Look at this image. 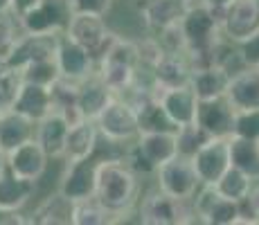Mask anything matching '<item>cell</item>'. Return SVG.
<instances>
[{
    "label": "cell",
    "mask_w": 259,
    "mask_h": 225,
    "mask_svg": "<svg viewBox=\"0 0 259 225\" xmlns=\"http://www.w3.org/2000/svg\"><path fill=\"white\" fill-rule=\"evenodd\" d=\"M241 214H243L241 203L228 201V198L219 196L217 203H214L212 207L205 212V216L201 218V223H207V225H235L237 218L241 216Z\"/></svg>",
    "instance_id": "35"
},
{
    "label": "cell",
    "mask_w": 259,
    "mask_h": 225,
    "mask_svg": "<svg viewBox=\"0 0 259 225\" xmlns=\"http://www.w3.org/2000/svg\"><path fill=\"white\" fill-rule=\"evenodd\" d=\"M99 144V131L95 119H79V122L70 124V131L66 138V149H63V158L66 162H79L95 156Z\"/></svg>",
    "instance_id": "23"
},
{
    "label": "cell",
    "mask_w": 259,
    "mask_h": 225,
    "mask_svg": "<svg viewBox=\"0 0 259 225\" xmlns=\"http://www.w3.org/2000/svg\"><path fill=\"white\" fill-rule=\"evenodd\" d=\"M226 99L235 111L259 108V68H241L230 77Z\"/></svg>",
    "instance_id": "22"
},
{
    "label": "cell",
    "mask_w": 259,
    "mask_h": 225,
    "mask_svg": "<svg viewBox=\"0 0 259 225\" xmlns=\"http://www.w3.org/2000/svg\"><path fill=\"white\" fill-rule=\"evenodd\" d=\"M9 7H12V0H0V14L9 12Z\"/></svg>",
    "instance_id": "45"
},
{
    "label": "cell",
    "mask_w": 259,
    "mask_h": 225,
    "mask_svg": "<svg viewBox=\"0 0 259 225\" xmlns=\"http://www.w3.org/2000/svg\"><path fill=\"white\" fill-rule=\"evenodd\" d=\"M63 34L81 48H86L95 59V63L106 54V50L117 38V34L108 29L104 16H97V14H72Z\"/></svg>",
    "instance_id": "5"
},
{
    "label": "cell",
    "mask_w": 259,
    "mask_h": 225,
    "mask_svg": "<svg viewBox=\"0 0 259 225\" xmlns=\"http://www.w3.org/2000/svg\"><path fill=\"white\" fill-rule=\"evenodd\" d=\"M12 111L25 115L27 119H32L34 124L41 122L43 117H48L54 111V99H52V90L50 86L43 83H32V81H23L18 88V95L12 104Z\"/></svg>",
    "instance_id": "19"
},
{
    "label": "cell",
    "mask_w": 259,
    "mask_h": 225,
    "mask_svg": "<svg viewBox=\"0 0 259 225\" xmlns=\"http://www.w3.org/2000/svg\"><path fill=\"white\" fill-rule=\"evenodd\" d=\"M232 135L246 138V140H257L259 142V108H252V111H237Z\"/></svg>",
    "instance_id": "38"
},
{
    "label": "cell",
    "mask_w": 259,
    "mask_h": 225,
    "mask_svg": "<svg viewBox=\"0 0 259 225\" xmlns=\"http://www.w3.org/2000/svg\"><path fill=\"white\" fill-rule=\"evenodd\" d=\"M241 205H246V207H248V214H250V216L259 218V178L252 180L250 192H248V196L243 198Z\"/></svg>",
    "instance_id": "41"
},
{
    "label": "cell",
    "mask_w": 259,
    "mask_h": 225,
    "mask_svg": "<svg viewBox=\"0 0 259 225\" xmlns=\"http://www.w3.org/2000/svg\"><path fill=\"white\" fill-rule=\"evenodd\" d=\"M237 45V54L246 68H259V32Z\"/></svg>",
    "instance_id": "39"
},
{
    "label": "cell",
    "mask_w": 259,
    "mask_h": 225,
    "mask_svg": "<svg viewBox=\"0 0 259 225\" xmlns=\"http://www.w3.org/2000/svg\"><path fill=\"white\" fill-rule=\"evenodd\" d=\"M61 34H21L16 48H14L12 57L7 59L16 70L32 61H41V59H54L59 50Z\"/></svg>",
    "instance_id": "16"
},
{
    "label": "cell",
    "mask_w": 259,
    "mask_h": 225,
    "mask_svg": "<svg viewBox=\"0 0 259 225\" xmlns=\"http://www.w3.org/2000/svg\"><path fill=\"white\" fill-rule=\"evenodd\" d=\"M57 63L61 77L74 79V81H81L83 77L95 72V66H97L91 52L86 48H81L79 43H74L72 38H68L66 34H61V41H59Z\"/></svg>",
    "instance_id": "20"
},
{
    "label": "cell",
    "mask_w": 259,
    "mask_h": 225,
    "mask_svg": "<svg viewBox=\"0 0 259 225\" xmlns=\"http://www.w3.org/2000/svg\"><path fill=\"white\" fill-rule=\"evenodd\" d=\"M214 187H217V192L221 194L223 198H228V201L243 203V198L248 196V192H250V187H252V178L248 176V173H243L241 169L230 164V167L226 169V173L214 183Z\"/></svg>",
    "instance_id": "31"
},
{
    "label": "cell",
    "mask_w": 259,
    "mask_h": 225,
    "mask_svg": "<svg viewBox=\"0 0 259 225\" xmlns=\"http://www.w3.org/2000/svg\"><path fill=\"white\" fill-rule=\"evenodd\" d=\"M95 124H97V131L104 140L115 142V144H126L140 135L136 108L126 99L119 97V95H115L106 104V108L97 115Z\"/></svg>",
    "instance_id": "6"
},
{
    "label": "cell",
    "mask_w": 259,
    "mask_h": 225,
    "mask_svg": "<svg viewBox=\"0 0 259 225\" xmlns=\"http://www.w3.org/2000/svg\"><path fill=\"white\" fill-rule=\"evenodd\" d=\"M38 3H41V0H12V7H9V12H12L16 18H21L27 12H32V9L36 7Z\"/></svg>",
    "instance_id": "42"
},
{
    "label": "cell",
    "mask_w": 259,
    "mask_h": 225,
    "mask_svg": "<svg viewBox=\"0 0 259 225\" xmlns=\"http://www.w3.org/2000/svg\"><path fill=\"white\" fill-rule=\"evenodd\" d=\"M156 183L160 192L174 198H181V201H192L196 189L201 187V180H198L192 160L187 156H176L169 162L160 164L156 169Z\"/></svg>",
    "instance_id": "8"
},
{
    "label": "cell",
    "mask_w": 259,
    "mask_h": 225,
    "mask_svg": "<svg viewBox=\"0 0 259 225\" xmlns=\"http://www.w3.org/2000/svg\"><path fill=\"white\" fill-rule=\"evenodd\" d=\"M198 3H203V5H205V7L214 14V16L221 21V18H223V12H226V7L232 3V0H198Z\"/></svg>",
    "instance_id": "43"
},
{
    "label": "cell",
    "mask_w": 259,
    "mask_h": 225,
    "mask_svg": "<svg viewBox=\"0 0 259 225\" xmlns=\"http://www.w3.org/2000/svg\"><path fill=\"white\" fill-rule=\"evenodd\" d=\"M189 5H192L189 0H138L144 25L156 34L181 23Z\"/></svg>",
    "instance_id": "17"
},
{
    "label": "cell",
    "mask_w": 259,
    "mask_h": 225,
    "mask_svg": "<svg viewBox=\"0 0 259 225\" xmlns=\"http://www.w3.org/2000/svg\"><path fill=\"white\" fill-rule=\"evenodd\" d=\"M151 90L153 97L160 102V106L165 108L167 117L171 119L178 126H185L192 124L196 119V108H198V97L194 95V90L189 86H181V88H160L158 83H153L151 79Z\"/></svg>",
    "instance_id": "13"
},
{
    "label": "cell",
    "mask_w": 259,
    "mask_h": 225,
    "mask_svg": "<svg viewBox=\"0 0 259 225\" xmlns=\"http://www.w3.org/2000/svg\"><path fill=\"white\" fill-rule=\"evenodd\" d=\"M201 185H214L230 167L228 138H207L189 158Z\"/></svg>",
    "instance_id": "10"
},
{
    "label": "cell",
    "mask_w": 259,
    "mask_h": 225,
    "mask_svg": "<svg viewBox=\"0 0 259 225\" xmlns=\"http://www.w3.org/2000/svg\"><path fill=\"white\" fill-rule=\"evenodd\" d=\"M117 214H113L108 207H104L95 196L77 201L72 207V225H108L117 223Z\"/></svg>",
    "instance_id": "30"
},
{
    "label": "cell",
    "mask_w": 259,
    "mask_h": 225,
    "mask_svg": "<svg viewBox=\"0 0 259 225\" xmlns=\"http://www.w3.org/2000/svg\"><path fill=\"white\" fill-rule=\"evenodd\" d=\"M228 149H230V164L248 173L252 180L259 178V142L257 140H246L230 135L228 138Z\"/></svg>",
    "instance_id": "29"
},
{
    "label": "cell",
    "mask_w": 259,
    "mask_h": 225,
    "mask_svg": "<svg viewBox=\"0 0 259 225\" xmlns=\"http://www.w3.org/2000/svg\"><path fill=\"white\" fill-rule=\"evenodd\" d=\"M72 207L74 203L70 198H66L61 192L50 194L48 198H43L38 203V207L34 209L29 223L38 225H72Z\"/></svg>",
    "instance_id": "27"
},
{
    "label": "cell",
    "mask_w": 259,
    "mask_h": 225,
    "mask_svg": "<svg viewBox=\"0 0 259 225\" xmlns=\"http://www.w3.org/2000/svg\"><path fill=\"white\" fill-rule=\"evenodd\" d=\"M140 223L144 225H185L196 221L192 201H181L165 192H151L142 198L138 209Z\"/></svg>",
    "instance_id": "4"
},
{
    "label": "cell",
    "mask_w": 259,
    "mask_h": 225,
    "mask_svg": "<svg viewBox=\"0 0 259 225\" xmlns=\"http://www.w3.org/2000/svg\"><path fill=\"white\" fill-rule=\"evenodd\" d=\"M153 83H158L160 88H181L189 86L192 79V63H189L187 52H162L160 59L153 63V68L149 70Z\"/></svg>",
    "instance_id": "18"
},
{
    "label": "cell",
    "mask_w": 259,
    "mask_h": 225,
    "mask_svg": "<svg viewBox=\"0 0 259 225\" xmlns=\"http://www.w3.org/2000/svg\"><path fill=\"white\" fill-rule=\"evenodd\" d=\"M36 183L16 178L12 173H3L0 176V209L5 212H21L25 205L29 203V198L34 196Z\"/></svg>",
    "instance_id": "28"
},
{
    "label": "cell",
    "mask_w": 259,
    "mask_h": 225,
    "mask_svg": "<svg viewBox=\"0 0 259 225\" xmlns=\"http://www.w3.org/2000/svg\"><path fill=\"white\" fill-rule=\"evenodd\" d=\"M138 128L140 133H160V131H176V124L167 117L165 108L158 99H149L138 108Z\"/></svg>",
    "instance_id": "32"
},
{
    "label": "cell",
    "mask_w": 259,
    "mask_h": 225,
    "mask_svg": "<svg viewBox=\"0 0 259 225\" xmlns=\"http://www.w3.org/2000/svg\"><path fill=\"white\" fill-rule=\"evenodd\" d=\"M140 180L138 171L126 158H104L97 160V178H95V198L108 207L117 218H126L138 205Z\"/></svg>",
    "instance_id": "1"
},
{
    "label": "cell",
    "mask_w": 259,
    "mask_h": 225,
    "mask_svg": "<svg viewBox=\"0 0 259 225\" xmlns=\"http://www.w3.org/2000/svg\"><path fill=\"white\" fill-rule=\"evenodd\" d=\"M178 25H181L185 52L189 57V63H192V70L203 66H217L214 63V50L226 38L221 32V21L203 3H192Z\"/></svg>",
    "instance_id": "2"
},
{
    "label": "cell",
    "mask_w": 259,
    "mask_h": 225,
    "mask_svg": "<svg viewBox=\"0 0 259 225\" xmlns=\"http://www.w3.org/2000/svg\"><path fill=\"white\" fill-rule=\"evenodd\" d=\"M68 131H70V122L59 111H52L48 117L36 122V133H34V138L41 144L43 151L48 153L50 160H61L63 149H66Z\"/></svg>",
    "instance_id": "24"
},
{
    "label": "cell",
    "mask_w": 259,
    "mask_h": 225,
    "mask_svg": "<svg viewBox=\"0 0 259 225\" xmlns=\"http://www.w3.org/2000/svg\"><path fill=\"white\" fill-rule=\"evenodd\" d=\"M189 3H198V0H189Z\"/></svg>",
    "instance_id": "46"
},
{
    "label": "cell",
    "mask_w": 259,
    "mask_h": 225,
    "mask_svg": "<svg viewBox=\"0 0 259 225\" xmlns=\"http://www.w3.org/2000/svg\"><path fill=\"white\" fill-rule=\"evenodd\" d=\"M221 32L230 43H241L259 32V0H232L221 18Z\"/></svg>",
    "instance_id": "11"
},
{
    "label": "cell",
    "mask_w": 259,
    "mask_h": 225,
    "mask_svg": "<svg viewBox=\"0 0 259 225\" xmlns=\"http://www.w3.org/2000/svg\"><path fill=\"white\" fill-rule=\"evenodd\" d=\"M21 83H23L21 72L7 59H0V113L12 108Z\"/></svg>",
    "instance_id": "33"
},
{
    "label": "cell",
    "mask_w": 259,
    "mask_h": 225,
    "mask_svg": "<svg viewBox=\"0 0 259 225\" xmlns=\"http://www.w3.org/2000/svg\"><path fill=\"white\" fill-rule=\"evenodd\" d=\"M72 9L68 0H41L32 12L18 18L25 34H63Z\"/></svg>",
    "instance_id": "9"
},
{
    "label": "cell",
    "mask_w": 259,
    "mask_h": 225,
    "mask_svg": "<svg viewBox=\"0 0 259 225\" xmlns=\"http://www.w3.org/2000/svg\"><path fill=\"white\" fill-rule=\"evenodd\" d=\"M21 34H23L21 23H18V18L12 12L0 14V59L12 57Z\"/></svg>",
    "instance_id": "36"
},
{
    "label": "cell",
    "mask_w": 259,
    "mask_h": 225,
    "mask_svg": "<svg viewBox=\"0 0 259 225\" xmlns=\"http://www.w3.org/2000/svg\"><path fill=\"white\" fill-rule=\"evenodd\" d=\"M50 158L36 142V138L27 140V142L18 144L16 149L7 151V171L16 178L29 180V183H38L48 171Z\"/></svg>",
    "instance_id": "12"
},
{
    "label": "cell",
    "mask_w": 259,
    "mask_h": 225,
    "mask_svg": "<svg viewBox=\"0 0 259 225\" xmlns=\"http://www.w3.org/2000/svg\"><path fill=\"white\" fill-rule=\"evenodd\" d=\"M97 72L115 95L126 90L140 72V50L136 41L117 36L97 61Z\"/></svg>",
    "instance_id": "3"
},
{
    "label": "cell",
    "mask_w": 259,
    "mask_h": 225,
    "mask_svg": "<svg viewBox=\"0 0 259 225\" xmlns=\"http://www.w3.org/2000/svg\"><path fill=\"white\" fill-rule=\"evenodd\" d=\"M3 173H7V151L0 147V176Z\"/></svg>",
    "instance_id": "44"
},
{
    "label": "cell",
    "mask_w": 259,
    "mask_h": 225,
    "mask_svg": "<svg viewBox=\"0 0 259 225\" xmlns=\"http://www.w3.org/2000/svg\"><path fill=\"white\" fill-rule=\"evenodd\" d=\"M95 178H97V160L86 158L79 162H66V169L59 180V192L72 203L95 196Z\"/></svg>",
    "instance_id": "14"
},
{
    "label": "cell",
    "mask_w": 259,
    "mask_h": 225,
    "mask_svg": "<svg viewBox=\"0 0 259 225\" xmlns=\"http://www.w3.org/2000/svg\"><path fill=\"white\" fill-rule=\"evenodd\" d=\"M232 74L223 66H203L192 70V79H189V88L194 90L198 99H214V97H226L228 83H230Z\"/></svg>",
    "instance_id": "25"
},
{
    "label": "cell",
    "mask_w": 259,
    "mask_h": 225,
    "mask_svg": "<svg viewBox=\"0 0 259 225\" xmlns=\"http://www.w3.org/2000/svg\"><path fill=\"white\" fill-rule=\"evenodd\" d=\"M34 133H36V124L25 115L12 111V108L0 113V147L5 151H12L18 144L32 140Z\"/></svg>",
    "instance_id": "26"
},
{
    "label": "cell",
    "mask_w": 259,
    "mask_h": 225,
    "mask_svg": "<svg viewBox=\"0 0 259 225\" xmlns=\"http://www.w3.org/2000/svg\"><path fill=\"white\" fill-rule=\"evenodd\" d=\"M210 138L196 122L185 124V126H178L176 128V140H178V156H187L192 158L194 151L201 147L205 140Z\"/></svg>",
    "instance_id": "37"
},
{
    "label": "cell",
    "mask_w": 259,
    "mask_h": 225,
    "mask_svg": "<svg viewBox=\"0 0 259 225\" xmlns=\"http://www.w3.org/2000/svg\"><path fill=\"white\" fill-rule=\"evenodd\" d=\"M18 72H21L23 81L43 83V86H52V83L61 77L57 57L54 59H41V61H32V63H27V66H23Z\"/></svg>",
    "instance_id": "34"
},
{
    "label": "cell",
    "mask_w": 259,
    "mask_h": 225,
    "mask_svg": "<svg viewBox=\"0 0 259 225\" xmlns=\"http://www.w3.org/2000/svg\"><path fill=\"white\" fill-rule=\"evenodd\" d=\"M176 156H178L176 131H160V133L138 135V142L133 144L126 160L133 169L142 167L147 171H156L160 164L169 162V160Z\"/></svg>",
    "instance_id": "7"
},
{
    "label": "cell",
    "mask_w": 259,
    "mask_h": 225,
    "mask_svg": "<svg viewBox=\"0 0 259 225\" xmlns=\"http://www.w3.org/2000/svg\"><path fill=\"white\" fill-rule=\"evenodd\" d=\"M115 0H68L72 14H97V16H106L113 9Z\"/></svg>",
    "instance_id": "40"
},
{
    "label": "cell",
    "mask_w": 259,
    "mask_h": 225,
    "mask_svg": "<svg viewBox=\"0 0 259 225\" xmlns=\"http://www.w3.org/2000/svg\"><path fill=\"white\" fill-rule=\"evenodd\" d=\"M115 97L108 83L99 77V72L95 70L88 77H83L79 81V90H77V108L81 113V117L86 119H97V115L106 108V104Z\"/></svg>",
    "instance_id": "21"
},
{
    "label": "cell",
    "mask_w": 259,
    "mask_h": 225,
    "mask_svg": "<svg viewBox=\"0 0 259 225\" xmlns=\"http://www.w3.org/2000/svg\"><path fill=\"white\" fill-rule=\"evenodd\" d=\"M235 108L226 97L198 99L196 119L194 122L203 128L210 138H230L235 126Z\"/></svg>",
    "instance_id": "15"
}]
</instances>
